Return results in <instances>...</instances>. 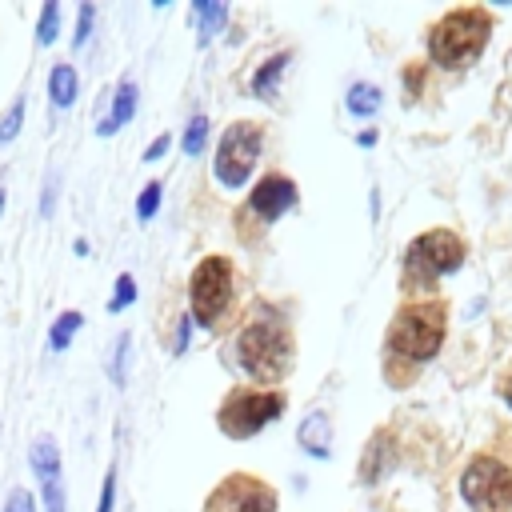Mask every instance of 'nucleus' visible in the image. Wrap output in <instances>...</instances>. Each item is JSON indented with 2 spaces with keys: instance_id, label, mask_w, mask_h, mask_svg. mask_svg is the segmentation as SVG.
<instances>
[{
  "instance_id": "obj_17",
  "label": "nucleus",
  "mask_w": 512,
  "mask_h": 512,
  "mask_svg": "<svg viewBox=\"0 0 512 512\" xmlns=\"http://www.w3.org/2000/svg\"><path fill=\"white\" fill-rule=\"evenodd\" d=\"M380 108V92L372 88V84H352V92H348V112L352 116H372Z\"/></svg>"
},
{
  "instance_id": "obj_2",
  "label": "nucleus",
  "mask_w": 512,
  "mask_h": 512,
  "mask_svg": "<svg viewBox=\"0 0 512 512\" xmlns=\"http://www.w3.org/2000/svg\"><path fill=\"white\" fill-rule=\"evenodd\" d=\"M488 28H492V20H488L484 8H456V12H448V16L432 28L428 52H432V60L444 64V68H464V64H472V60L484 52Z\"/></svg>"
},
{
  "instance_id": "obj_24",
  "label": "nucleus",
  "mask_w": 512,
  "mask_h": 512,
  "mask_svg": "<svg viewBox=\"0 0 512 512\" xmlns=\"http://www.w3.org/2000/svg\"><path fill=\"white\" fill-rule=\"evenodd\" d=\"M88 28H92V4H84V8H80V20H76V36H72V44H84V40H88Z\"/></svg>"
},
{
  "instance_id": "obj_11",
  "label": "nucleus",
  "mask_w": 512,
  "mask_h": 512,
  "mask_svg": "<svg viewBox=\"0 0 512 512\" xmlns=\"http://www.w3.org/2000/svg\"><path fill=\"white\" fill-rule=\"evenodd\" d=\"M32 472L40 476V488H44V504L48 512H64V488H60V452L56 444L44 436L32 444Z\"/></svg>"
},
{
  "instance_id": "obj_14",
  "label": "nucleus",
  "mask_w": 512,
  "mask_h": 512,
  "mask_svg": "<svg viewBox=\"0 0 512 512\" xmlns=\"http://www.w3.org/2000/svg\"><path fill=\"white\" fill-rule=\"evenodd\" d=\"M48 92H52V104H60V108H68L76 100V72H72V64H56L52 68Z\"/></svg>"
},
{
  "instance_id": "obj_19",
  "label": "nucleus",
  "mask_w": 512,
  "mask_h": 512,
  "mask_svg": "<svg viewBox=\"0 0 512 512\" xmlns=\"http://www.w3.org/2000/svg\"><path fill=\"white\" fill-rule=\"evenodd\" d=\"M20 120H24V100L16 96V100L8 104V112L0 116V144H8V140L20 132Z\"/></svg>"
},
{
  "instance_id": "obj_5",
  "label": "nucleus",
  "mask_w": 512,
  "mask_h": 512,
  "mask_svg": "<svg viewBox=\"0 0 512 512\" xmlns=\"http://www.w3.org/2000/svg\"><path fill=\"white\" fill-rule=\"evenodd\" d=\"M188 300H192V316L200 324H216L228 312V304H232V264H228V256H204L192 268Z\"/></svg>"
},
{
  "instance_id": "obj_28",
  "label": "nucleus",
  "mask_w": 512,
  "mask_h": 512,
  "mask_svg": "<svg viewBox=\"0 0 512 512\" xmlns=\"http://www.w3.org/2000/svg\"><path fill=\"white\" fill-rule=\"evenodd\" d=\"M124 356H128V336L116 340V380H124Z\"/></svg>"
},
{
  "instance_id": "obj_10",
  "label": "nucleus",
  "mask_w": 512,
  "mask_h": 512,
  "mask_svg": "<svg viewBox=\"0 0 512 512\" xmlns=\"http://www.w3.org/2000/svg\"><path fill=\"white\" fill-rule=\"evenodd\" d=\"M296 204V184L288 180V176H280V172H268V176H260L256 180V188H252V196H248V208L264 220V224H272L280 212H288Z\"/></svg>"
},
{
  "instance_id": "obj_20",
  "label": "nucleus",
  "mask_w": 512,
  "mask_h": 512,
  "mask_svg": "<svg viewBox=\"0 0 512 512\" xmlns=\"http://www.w3.org/2000/svg\"><path fill=\"white\" fill-rule=\"evenodd\" d=\"M204 136H208V120H204V116H196V120L184 128V140H180V148H184L188 156H196V152L204 148Z\"/></svg>"
},
{
  "instance_id": "obj_30",
  "label": "nucleus",
  "mask_w": 512,
  "mask_h": 512,
  "mask_svg": "<svg viewBox=\"0 0 512 512\" xmlns=\"http://www.w3.org/2000/svg\"><path fill=\"white\" fill-rule=\"evenodd\" d=\"M504 396H508V404H512V376H508V384H504Z\"/></svg>"
},
{
  "instance_id": "obj_1",
  "label": "nucleus",
  "mask_w": 512,
  "mask_h": 512,
  "mask_svg": "<svg viewBox=\"0 0 512 512\" xmlns=\"http://www.w3.org/2000/svg\"><path fill=\"white\" fill-rule=\"evenodd\" d=\"M236 352H240V368L252 380L276 384L292 368V332L276 316H256V320L244 324V332L236 340Z\"/></svg>"
},
{
  "instance_id": "obj_25",
  "label": "nucleus",
  "mask_w": 512,
  "mask_h": 512,
  "mask_svg": "<svg viewBox=\"0 0 512 512\" xmlns=\"http://www.w3.org/2000/svg\"><path fill=\"white\" fill-rule=\"evenodd\" d=\"M112 496H116V472L104 476V492H100V508L96 512H112Z\"/></svg>"
},
{
  "instance_id": "obj_6",
  "label": "nucleus",
  "mask_w": 512,
  "mask_h": 512,
  "mask_svg": "<svg viewBox=\"0 0 512 512\" xmlns=\"http://www.w3.org/2000/svg\"><path fill=\"white\" fill-rule=\"evenodd\" d=\"M260 144H264V128L252 120H236L232 128H224L216 144V180L224 188H240L256 168Z\"/></svg>"
},
{
  "instance_id": "obj_13",
  "label": "nucleus",
  "mask_w": 512,
  "mask_h": 512,
  "mask_svg": "<svg viewBox=\"0 0 512 512\" xmlns=\"http://www.w3.org/2000/svg\"><path fill=\"white\" fill-rule=\"evenodd\" d=\"M300 444H304V452H312V456H328V416H324V412H312V416L300 424Z\"/></svg>"
},
{
  "instance_id": "obj_29",
  "label": "nucleus",
  "mask_w": 512,
  "mask_h": 512,
  "mask_svg": "<svg viewBox=\"0 0 512 512\" xmlns=\"http://www.w3.org/2000/svg\"><path fill=\"white\" fill-rule=\"evenodd\" d=\"M188 332H192V316H184V320H180V336H176V352H184V344H188Z\"/></svg>"
},
{
  "instance_id": "obj_4",
  "label": "nucleus",
  "mask_w": 512,
  "mask_h": 512,
  "mask_svg": "<svg viewBox=\"0 0 512 512\" xmlns=\"http://www.w3.org/2000/svg\"><path fill=\"white\" fill-rule=\"evenodd\" d=\"M440 340H444V308H440V304H408V308L396 316L392 336H388L392 352H396V356H408V360H428V356H436Z\"/></svg>"
},
{
  "instance_id": "obj_8",
  "label": "nucleus",
  "mask_w": 512,
  "mask_h": 512,
  "mask_svg": "<svg viewBox=\"0 0 512 512\" xmlns=\"http://www.w3.org/2000/svg\"><path fill=\"white\" fill-rule=\"evenodd\" d=\"M460 488H464V500L476 512H508L512 508V472L492 456L472 460Z\"/></svg>"
},
{
  "instance_id": "obj_26",
  "label": "nucleus",
  "mask_w": 512,
  "mask_h": 512,
  "mask_svg": "<svg viewBox=\"0 0 512 512\" xmlns=\"http://www.w3.org/2000/svg\"><path fill=\"white\" fill-rule=\"evenodd\" d=\"M8 512H36V508H32V496L16 488V492L8 496Z\"/></svg>"
},
{
  "instance_id": "obj_9",
  "label": "nucleus",
  "mask_w": 512,
  "mask_h": 512,
  "mask_svg": "<svg viewBox=\"0 0 512 512\" xmlns=\"http://www.w3.org/2000/svg\"><path fill=\"white\" fill-rule=\"evenodd\" d=\"M204 512H276V492L256 476H228L208 496Z\"/></svg>"
},
{
  "instance_id": "obj_27",
  "label": "nucleus",
  "mask_w": 512,
  "mask_h": 512,
  "mask_svg": "<svg viewBox=\"0 0 512 512\" xmlns=\"http://www.w3.org/2000/svg\"><path fill=\"white\" fill-rule=\"evenodd\" d=\"M164 148H168V136L160 132V136H156V140L144 148V160H148V164H152V160H160V156H164Z\"/></svg>"
},
{
  "instance_id": "obj_16",
  "label": "nucleus",
  "mask_w": 512,
  "mask_h": 512,
  "mask_svg": "<svg viewBox=\"0 0 512 512\" xmlns=\"http://www.w3.org/2000/svg\"><path fill=\"white\" fill-rule=\"evenodd\" d=\"M284 64H288V52L272 56V60L252 76V92H256V96H264V100H272V92H276V76L284 72Z\"/></svg>"
},
{
  "instance_id": "obj_3",
  "label": "nucleus",
  "mask_w": 512,
  "mask_h": 512,
  "mask_svg": "<svg viewBox=\"0 0 512 512\" xmlns=\"http://www.w3.org/2000/svg\"><path fill=\"white\" fill-rule=\"evenodd\" d=\"M284 412V396L272 392V388H232L216 412V424L232 436V440H244V436H256L264 424H272L276 416Z\"/></svg>"
},
{
  "instance_id": "obj_12",
  "label": "nucleus",
  "mask_w": 512,
  "mask_h": 512,
  "mask_svg": "<svg viewBox=\"0 0 512 512\" xmlns=\"http://www.w3.org/2000/svg\"><path fill=\"white\" fill-rule=\"evenodd\" d=\"M132 112H136V84H132V80H124V84L116 88L112 116H108V120H100V124H96V132H100V136H112L120 124H128V120H132Z\"/></svg>"
},
{
  "instance_id": "obj_31",
  "label": "nucleus",
  "mask_w": 512,
  "mask_h": 512,
  "mask_svg": "<svg viewBox=\"0 0 512 512\" xmlns=\"http://www.w3.org/2000/svg\"><path fill=\"white\" fill-rule=\"evenodd\" d=\"M0 208H4V192H0Z\"/></svg>"
},
{
  "instance_id": "obj_23",
  "label": "nucleus",
  "mask_w": 512,
  "mask_h": 512,
  "mask_svg": "<svg viewBox=\"0 0 512 512\" xmlns=\"http://www.w3.org/2000/svg\"><path fill=\"white\" fill-rule=\"evenodd\" d=\"M156 204H160V184H148V188L140 192V204H136V216H140V220H152V212H156Z\"/></svg>"
},
{
  "instance_id": "obj_22",
  "label": "nucleus",
  "mask_w": 512,
  "mask_h": 512,
  "mask_svg": "<svg viewBox=\"0 0 512 512\" xmlns=\"http://www.w3.org/2000/svg\"><path fill=\"white\" fill-rule=\"evenodd\" d=\"M132 300H136V280H132V276H120V280H116V296H112V304H108V308H112V312H120V308H124V304H132Z\"/></svg>"
},
{
  "instance_id": "obj_7",
  "label": "nucleus",
  "mask_w": 512,
  "mask_h": 512,
  "mask_svg": "<svg viewBox=\"0 0 512 512\" xmlns=\"http://www.w3.org/2000/svg\"><path fill=\"white\" fill-rule=\"evenodd\" d=\"M460 260H464V244H460L452 232L436 228V232H424V236H416V240L408 244L404 272H408V280H416V284H432L436 276L460 268Z\"/></svg>"
},
{
  "instance_id": "obj_21",
  "label": "nucleus",
  "mask_w": 512,
  "mask_h": 512,
  "mask_svg": "<svg viewBox=\"0 0 512 512\" xmlns=\"http://www.w3.org/2000/svg\"><path fill=\"white\" fill-rule=\"evenodd\" d=\"M56 16H60V8L48 0V4H44V12H40V28H36L40 44H52V40H56Z\"/></svg>"
},
{
  "instance_id": "obj_18",
  "label": "nucleus",
  "mask_w": 512,
  "mask_h": 512,
  "mask_svg": "<svg viewBox=\"0 0 512 512\" xmlns=\"http://www.w3.org/2000/svg\"><path fill=\"white\" fill-rule=\"evenodd\" d=\"M76 328H80V312H64V316H56V324H52V332H48L52 352H64L68 340L76 336Z\"/></svg>"
},
{
  "instance_id": "obj_15",
  "label": "nucleus",
  "mask_w": 512,
  "mask_h": 512,
  "mask_svg": "<svg viewBox=\"0 0 512 512\" xmlns=\"http://www.w3.org/2000/svg\"><path fill=\"white\" fill-rule=\"evenodd\" d=\"M192 16H200V40H212V36L228 24V8H224V4H204V0H196V4H192Z\"/></svg>"
}]
</instances>
